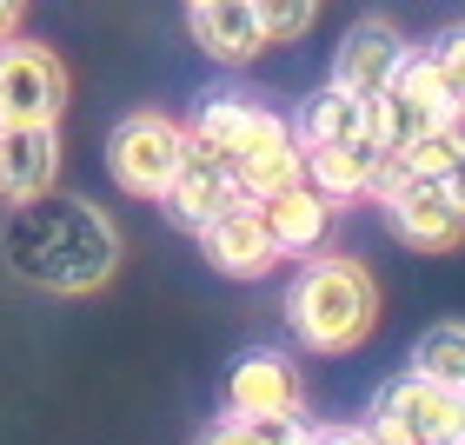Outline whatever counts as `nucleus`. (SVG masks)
Wrapping results in <instances>:
<instances>
[{"label":"nucleus","mask_w":465,"mask_h":445,"mask_svg":"<svg viewBox=\"0 0 465 445\" xmlns=\"http://www.w3.org/2000/svg\"><path fill=\"white\" fill-rule=\"evenodd\" d=\"M252 14H260L266 40H300L312 20H320V0H246Z\"/></svg>","instance_id":"obj_21"},{"label":"nucleus","mask_w":465,"mask_h":445,"mask_svg":"<svg viewBox=\"0 0 465 445\" xmlns=\"http://www.w3.org/2000/svg\"><path fill=\"white\" fill-rule=\"evenodd\" d=\"M180 153H186V120H173V114H126L107 140V166L120 180V193H134V200H160L166 180L180 173Z\"/></svg>","instance_id":"obj_5"},{"label":"nucleus","mask_w":465,"mask_h":445,"mask_svg":"<svg viewBox=\"0 0 465 445\" xmlns=\"http://www.w3.org/2000/svg\"><path fill=\"white\" fill-rule=\"evenodd\" d=\"M166 213H173V226L186 232H206L220 213H232V206H246L240 180H232V166L213 153V146H200L193 134H186V153H180V173L166 180Z\"/></svg>","instance_id":"obj_8"},{"label":"nucleus","mask_w":465,"mask_h":445,"mask_svg":"<svg viewBox=\"0 0 465 445\" xmlns=\"http://www.w3.org/2000/svg\"><path fill=\"white\" fill-rule=\"evenodd\" d=\"M300 439V419H246V412H226L200 445H292Z\"/></svg>","instance_id":"obj_20"},{"label":"nucleus","mask_w":465,"mask_h":445,"mask_svg":"<svg viewBox=\"0 0 465 445\" xmlns=\"http://www.w3.org/2000/svg\"><path fill=\"white\" fill-rule=\"evenodd\" d=\"M446 134H452V146H459V153H465V100H459V107H452V120H446Z\"/></svg>","instance_id":"obj_27"},{"label":"nucleus","mask_w":465,"mask_h":445,"mask_svg":"<svg viewBox=\"0 0 465 445\" xmlns=\"http://www.w3.org/2000/svg\"><path fill=\"white\" fill-rule=\"evenodd\" d=\"M452 153H459V146H452L446 126H439V134L412 140V146H399V153H386V160H392V166H406V173H439V166H446Z\"/></svg>","instance_id":"obj_22"},{"label":"nucleus","mask_w":465,"mask_h":445,"mask_svg":"<svg viewBox=\"0 0 465 445\" xmlns=\"http://www.w3.org/2000/svg\"><path fill=\"white\" fill-rule=\"evenodd\" d=\"M426 54H432V67H439V80H446V94H452V107H459V100H465V27L439 34Z\"/></svg>","instance_id":"obj_23"},{"label":"nucleus","mask_w":465,"mask_h":445,"mask_svg":"<svg viewBox=\"0 0 465 445\" xmlns=\"http://www.w3.org/2000/svg\"><path fill=\"white\" fill-rule=\"evenodd\" d=\"M292 120H280L272 107H252V100H240V94H220V100H206L200 107V120L186 126L200 146H213V153L232 166L240 153H252V146H266V140H280Z\"/></svg>","instance_id":"obj_13"},{"label":"nucleus","mask_w":465,"mask_h":445,"mask_svg":"<svg viewBox=\"0 0 465 445\" xmlns=\"http://www.w3.org/2000/svg\"><path fill=\"white\" fill-rule=\"evenodd\" d=\"M200 240H206V260H213L220 272H232V280H260V272L280 266V246H272V232H266V220H260L252 200L232 206V213H220Z\"/></svg>","instance_id":"obj_14"},{"label":"nucleus","mask_w":465,"mask_h":445,"mask_svg":"<svg viewBox=\"0 0 465 445\" xmlns=\"http://www.w3.org/2000/svg\"><path fill=\"white\" fill-rule=\"evenodd\" d=\"M406 54H412L406 34H399L386 14H366V20H352V27H346L340 54H332V87L372 100V94L399 74V60H406Z\"/></svg>","instance_id":"obj_10"},{"label":"nucleus","mask_w":465,"mask_h":445,"mask_svg":"<svg viewBox=\"0 0 465 445\" xmlns=\"http://www.w3.org/2000/svg\"><path fill=\"white\" fill-rule=\"evenodd\" d=\"M412 372L432 379V386H446V392H459V386H465V326H459V320H439V326L419 332Z\"/></svg>","instance_id":"obj_19"},{"label":"nucleus","mask_w":465,"mask_h":445,"mask_svg":"<svg viewBox=\"0 0 465 445\" xmlns=\"http://www.w3.org/2000/svg\"><path fill=\"white\" fill-rule=\"evenodd\" d=\"M306 445H386L372 426H306Z\"/></svg>","instance_id":"obj_24"},{"label":"nucleus","mask_w":465,"mask_h":445,"mask_svg":"<svg viewBox=\"0 0 465 445\" xmlns=\"http://www.w3.org/2000/svg\"><path fill=\"white\" fill-rule=\"evenodd\" d=\"M20 20H27V0H0V40H14Z\"/></svg>","instance_id":"obj_26"},{"label":"nucleus","mask_w":465,"mask_h":445,"mask_svg":"<svg viewBox=\"0 0 465 445\" xmlns=\"http://www.w3.org/2000/svg\"><path fill=\"white\" fill-rule=\"evenodd\" d=\"M292 140H300V146H359V140H379L372 134V100L326 80V87L300 107V120H292Z\"/></svg>","instance_id":"obj_15"},{"label":"nucleus","mask_w":465,"mask_h":445,"mask_svg":"<svg viewBox=\"0 0 465 445\" xmlns=\"http://www.w3.org/2000/svg\"><path fill=\"white\" fill-rule=\"evenodd\" d=\"M372 200L386 206V220H392V232L406 246H419V252H452V246H465V213L446 200V186H439L432 173H406V166H379V180H372Z\"/></svg>","instance_id":"obj_4"},{"label":"nucleus","mask_w":465,"mask_h":445,"mask_svg":"<svg viewBox=\"0 0 465 445\" xmlns=\"http://www.w3.org/2000/svg\"><path fill=\"white\" fill-rule=\"evenodd\" d=\"M54 180H60V120L0 126V200L54 193Z\"/></svg>","instance_id":"obj_12"},{"label":"nucleus","mask_w":465,"mask_h":445,"mask_svg":"<svg viewBox=\"0 0 465 445\" xmlns=\"http://www.w3.org/2000/svg\"><path fill=\"white\" fill-rule=\"evenodd\" d=\"M186 7H193V0H186Z\"/></svg>","instance_id":"obj_30"},{"label":"nucleus","mask_w":465,"mask_h":445,"mask_svg":"<svg viewBox=\"0 0 465 445\" xmlns=\"http://www.w3.org/2000/svg\"><path fill=\"white\" fill-rule=\"evenodd\" d=\"M432 180H439V186H446V200H452V206H459V213H465V153H452V160H446V166H439V173H432Z\"/></svg>","instance_id":"obj_25"},{"label":"nucleus","mask_w":465,"mask_h":445,"mask_svg":"<svg viewBox=\"0 0 465 445\" xmlns=\"http://www.w3.org/2000/svg\"><path fill=\"white\" fill-rule=\"evenodd\" d=\"M232 180H240L246 200H266V193H280V186L306 180V146L292 140V126H286L280 140H266V146H252V153L232 160Z\"/></svg>","instance_id":"obj_18"},{"label":"nucleus","mask_w":465,"mask_h":445,"mask_svg":"<svg viewBox=\"0 0 465 445\" xmlns=\"http://www.w3.org/2000/svg\"><path fill=\"white\" fill-rule=\"evenodd\" d=\"M226 412H246V419H300L306 412V379H300V366H292L286 352H272V346L246 352L240 366H232V379H226ZM300 426H306V419H300Z\"/></svg>","instance_id":"obj_9"},{"label":"nucleus","mask_w":465,"mask_h":445,"mask_svg":"<svg viewBox=\"0 0 465 445\" xmlns=\"http://www.w3.org/2000/svg\"><path fill=\"white\" fill-rule=\"evenodd\" d=\"M252 206H260L272 246H280V260H306V252H320L332 240V220H340V206H332L326 193H312L306 180H292V186H280V193H266Z\"/></svg>","instance_id":"obj_11"},{"label":"nucleus","mask_w":465,"mask_h":445,"mask_svg":"<svg viewBox=\"0 0 465 445\" xmlns=\"http://www.w3.org/2000/svg\"><path fill=\"white\" fill-rule=\"evenodd\" d=\"M193 40L213 60H226V67H240V60L272 47L266 27H260V14H252L246 0H193Z\"/></svg>","instance_id":"obj_17"},{"label":"nucleus","mask_w":465,"mask_h":445,"mask_svg":"<svg viewBox=\"0 0 465 445\" xmlns=\"http://www.w3.org/2000/svg\"><path fill=\"white\" fill-rule=\"evenodd\" d=\"M459 406H465V386H459Z\"/></svg>","instance_id":"obj_29"},{"label":"nucleus","mask_w":465,"mask_h":445,"mask_svg":"<svg viewBox=\"0 0 465 445\" xmlns=\"http://www.w3.org/2000/svg\"><path fill=\"white\" fill-rule=\"evenodd\" d=\"M372 432L386 445H459L465 406H459V392L432 386V379L399 372L392 386L372 399Z\"/></svg>","instance_id":"obj_6"},{"label":"nucleus","mask_w":465,"mask_h":445,"mask_svg":"<svg viewBox=\"0 0 465 445\" xmlns=\"http://www.w3.org/2000/svg\"><path fill=\"white\" fill-rule=\"evenodd\" d=\"M0 260L27 286L80 300V292H100L120 272V226L94 200L34 193V200H14L7 226H0Z\"/></svg>","instance_id":"obj_1"},{"label":"nucleus","mask_w":465,"mask_h":445,"mask_svg":"<svg viewBox=\"0 0 465 445\" xmlns=\"http://www.w3.org/2000/svg\"><path fill=\"white\" fill-rule=\"evenodd\" d=\"M67 60L40 40H0V126H40L67 107Z\"/></svg>","instance_id":"obj_7"},{"label":"nucleus","mask_w":465,"mask_h":445,"mask_svg":"<svg viewBox=\"0 0 465 445\" xmlns=\"http://www.w3.org/2000/svg\"><path fill=\"white\" fill-rule=\"evenodd\" d=\"M286 320L306 352H352L379 326V286L352 252H306V266L286 286Z\"/></svg>","instance_id":"obj_2"},{"label":"nucleus","mask_w":465,"mask_h":445,"mask_svg":"<svg viewBox=\"0 0 465 445\" xmlns=\"http://www.w3.org/2000/svg\"><path fill=\"white\" fill-rule=\"evenodd\" d=\"M292 445H306V426H300V439H292Z\"/></svg>","instance_id":"obj_28"},{"label":"nucleus","mask_w":465,"mask_h":445,"mask_svg":"<svg viewBox=\"0 0 465 445\" xmlns=\"http://www.w3.org/2000/svg\"><path fill=\"white\" fill-rule=\"evenodd\" d=\"M386 153H379V140H359V146H306V186L312 193H326L332 206L346 200H366Z\"/></svg>","instance_id":"obj_16"},{"label":"nucleus","mask_w":465,"mask_h":445,"mask_svg":"<svg viewBox=\"0 0 465 445\" xmlns=\"http://www.w3.org/2000/svg\"><path fill=\"white\" fill-rule=\"evenodd\" d=\"M446 120H452V94H446V80H439L432 54H406V60H399V74L372 94V134H379V153H399V146L439 134Z\"/></svg>","instance_id":"obj_3"}]
</instances>
